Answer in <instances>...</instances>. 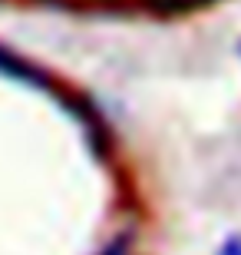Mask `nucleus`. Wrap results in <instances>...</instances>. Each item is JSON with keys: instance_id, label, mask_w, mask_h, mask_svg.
<instances>
[{"instance_id": "obj_1", "label": "nucleus", "mask_w": 241, "mask_h": 255, "mask_svg": "<svg viewBox=\"0 0 241 255\" xmlns=\"http://www.w3.org/2000/svg\"><path fill=\"white\" fill-rule=\"evenodd\" d=\"M0 76H7V80H13V83H27V86H33V90L56 93V86H53V80H50L47 70H40L37 63L17 57V53H13L10 47H3V43H0Z\"/></svg>"}, {"instance_id": "obj_4", "label": "nucleus", "mask_w": 241, "mask_h": 255, "mask_svg": "<svg viewBox=\"0 0 241 255\" xmlns=\"http://www.w3.org/2000/svg\"><path fill=\"white\" fill-rule=\"evenodd\" d=\"M218 255H241V236H232L222 249H218Z\"/></svg>"}, {"instance_id": "obj_3", "label": "nucleus", "mask_w": 241, "mask_h": 255, "mask_svg": "<svg viewBox=\"0 0 241 255\" xmlns=\"http://www.w3.org/2000/svg\"><path fill=\"white\" fill-rule=\"evenodd\" d=\"M99 255H132V239H129V236L112 239V242H109L106 249H102Z\"/></svg>"}, {"instance_id": "obj_2", "label": "nucleus", "mask_w": 241, "mask_h": 255, "mask_svg": "<svg viewBox=\"0 0 241 255\" xmlns=\"http://www.w3.org/2000/svg\"><path fill=\"white\" fill-rule=\"evenodd\" d=\"M159 10H198V7H208L215 0H152Z\"/></svg>"}]
</instances>
